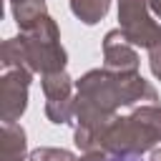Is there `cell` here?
Instances as JSON below:
<instances>
[{
  "label": "cell",
  "instance_id": "cell-11",
  "mask_svg": "<svg viewBox=\"0 0 161 161\" xmlns=\"http://www.w3.org/2000/svg\"><path fill=\"white\" fill-rule=\"evenodd\" d=\"M0 65H3V70H10V68H25L23 45H20V38H18V35L3 40V45H0Z\"/></svg>",
  "mask_w": 161,
  "mask_h": 161
},
{
  "label": "cell",
  "instance_id": "cell-5",
  "mask_svg": "<svg viewBox=\"0 0 161 161\" xmlns=\"http://www.w3.org/2000/svg\"><path fill=\"white\" fill-rule=\"evenodd\" d=\"M33 80L30 68H10L0 78V118L15 123L28 108V88Z\"/></svg>",
  "mask_w": 161,
  "mask_h": 161
},
{
  "label": "cell",
  "instance_id": "cell-17",
  "mask_svg": "<svg viewBox=\"0 0 161 161\" xmlns=\"http://www.w3.org/2000/svg\"><path fill=\"white\" fill-rule=\"evenodd\" d=\"M10 3H13V0H10Z\"/></svg>",
  "mask_w": 161,
  "mask_h": 161
},
{
  "label": "cell",
  "instance_id": "cell-4",
  "mask_svg": "<svg viewBox=\"0 0 161 161\" xmlns=\"http://www.w3.org/2000/svg\"><path fill=\"white\" fill-rule=\"evenodd\" d=\"M148 0H118V23L126 40L136 48H153L161 40V25L148 13Z\"/></svg>",
  "mask_w": 161,
  "mask_h": 161
},
{
  "label": "cell",
  "instance_id": "cell-3",
  "mask_svg": "<svg viewBox=\"0 0 161 161\" xmlns=\"http://www.w3.org/2000/svg\"><path fill=\"white\" fill-rule=\"evenodd\" d=\"M18 38L23 45L25 68H30L33 73H40V75L65 70L68 53L60 45V30L50 15H43L33 28L20 30Z\"/></svg>",
  "mask_w": 161,
  "mask_h": 161
},
{
  "label": "cell",
  "instance_id": "cell-12",
  "mask_svg": "<svg viewBox=\"0 0 161 161\" xmlns=\"http://www.w3.org/2000/svg\"><path fill=\"white\" fill-rule=\"evenodd\" d=\"M28 161H78V156L68 148H53V146H40L33 148Z\"/></svg>",
  "mask_w": 161,
  "mask_h": 161
},
{
  "label": "cell",
  "instance_id": "cell-10",
  "mask_svg": "<svg viewBox=\"0 0 161 161\" xmlns=\"http://www.w3.org/2000/svg\"><path fill=\"white\" fill-rule=\"evenodd\" d=\"M111 0H70V13L86 23V25H96L108 15Z\"/></svg>",
  "mask_w": 161,
  "mask_h": 161
},
{
  "label": "cell",
  "instance_id": "cell-7",
  "mask_svg": "<svg viewBox=\"0 0 161 161\" xmlns=\"http://www.w3.org/2000/svg\"><path fill=\"white\" fill-rule=\"evenodd\" d=\"M28 136L20 123H3L0 131V161H28Z\"/></svg>",
  "mask_w": 161,
  "mask_h": 161
},
{
  "label": "cell",
  "instance_id": "cell-9",
  "mask_svg": "<svg viewBox=\"0 0 161 161\" xmlns=\"http://www.w3.org/2000/svg\"><path fill=\"white\" fill-rule=\"evenodd\" d=\"M10 5H13V18L20 30L33 28L43 15H48L45 0H13Z\"/></svg>",
  "mask_w": 161,
  "mask_h": 161
},
{
  "label": "cell",
  "instance_id": "cell-14",
  "mask_svg": "<svg viewBox=\"0 0 161 161\" xmlns=\"http://www.w3.org/2000/svg\"><path fill=\"white\" fill-rule=\"evenodd\" d=\"M148 8H151V13L161 20V0H148Z\"/></svg>",
  "mask_w": 161,
  "mask_h": 161
},
{
  "label": "cell",
  "instance_id": "cell-13",
  "mask_svg": "<svg viewBox=\"0 0 161 161\" xmlns=\"http://www.w3.org/2000/svg\"><path fill=\"white\" fill-rule=\"evenodd\" d=\"M148 65H151V73L161 80V40L153 48H148Z\"/></svg>",
  "mask_w": 161,
  "mask_h": 161
},
{
  "label": "cell",
  "instance_id": "cell-2",
  "mask_svg": "<svg viewBox=\"0 0 161 161\" xmlns=\"http://www.w3.org/2000/svg\"><path fill=\"white\" fill-rule=\"evenodd\" d=\"M161 141V106L141 103L128 116H116L101 136V148L113 156H141Z\"/></svg>",
  "mask_w": 161,
  "mask_h": 161
},
{
  "label": "cell",
  "instance_id": "cell-8",
  "mask_svg": "<svg viewBox=\"0 0 161 161\" xmlns=\"http://www.w3.org/2000/svg\"><path fill=\"white\" fill-rule=\"evenodd\" d=\"M40 86L45 93V101H63V98H73V88L75 80L65 73V70H55V73H45L40 75Z\"/></svg>",
  "mask_w": 161,
  "mask_h": 161
},
{
  "label": "cell",
  "instance_id": "cell-16",
  "mask_svg": "<svg viewBox=\"0 0 161 161\" xmlns=\"http://www.w3.org/2000/svg\"><path fill=\"white\" fill-rule=\"evenodd\" d=\"M148 161H161V148H151V156Z\"/></svg>",
  "mask_w": 161,
  "mask_h": 161
},
{
  "label": "cell",
  "instance_id": "cell-15",
  "mask_svg": "<svg viewBox=\"0 0 161 161\" xmlns=\"http://www.w3.org/2000/svg\"><path fill=\"white\" fill-rule=\"evenodd\" d=\"M106 161H141V156H113V153H108Z\"/></svg>",
  "mask_w": 161,
  "mask_h": 161
},
{
  "label": "cell",
  "instance_id": "cell-6",
  "mask_svg": "<svg viewBox=\"0 0 161 161\" xmlns=\"http://www.w3.org/2000/svg\"><path fill=\"white\" fill-rule=\"evenodd\" d=\"M138 53L136 45L126 40L121 28L108 30L103 38V68L113 73H138Z\"/></svg>",
  "mask_w": 161,
  "mask_h": 161
},
{
  "label": "cell",
  "instance_id": "cell-1",
  "mask_svg": "<svg viewBox=\"0 0 161 161\" xmlns=\"http://www.w3.org/2000/svg\"><path fill=\"white\" fill-rule=\"evenodd\" d=\"M75 93L101 103L108 111L128 108L136 103H156L158 93L141 73H113L108 68H93L75 80Z\"/></svg>",
  "mask_w": 161,
  "mask_h": 161
}]
</instances>
